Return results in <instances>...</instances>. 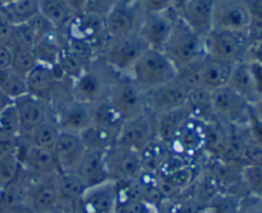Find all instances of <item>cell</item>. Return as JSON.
Here are the masks:
<instances>
[{
	"instance_id": "cell-1",
	"label": "cell",
	"mask_w": 262,
	"mask_h": 213,
	"mask_svg": "<svg viewBox=\"0 0 262 213\" xmlns=\"http://www.w3.org/2000/svg\"><path fill=\"white\" fill-rule=\"evenodd\" d=\"M119 76L101 58H97L81 76L69 83V92L74 100L92 106L109 99L113 84Z\"/></svg>"
},
{
	"instance_id": "cell-2",
	"label": "cell",
	"mask_w": 262,
	"mask_h": 213,
	"mask_svg": "<svg viewBox=\"0 0 262 213\" xmlns=\"http://www.w3.org/2000/svg\"><path fill=\"white\" fill-rule=\"evenodd\" d=\"M125 76L129 77L142 91L147 92L173 81L176 66L159 49H146Z\"/></svg>"
},
{
	"instance_id": "cell-3",
	"label": "cell",
	"mask_w": 262,
	"mask_h": 213,
	"mask_svg": "<svg viewBox=\"0 0 262 213\" xmlns=\"http://www.w3.org/2000/svg\"><path fill=\"white\" fill-rule=\"evenodd\" d=\"M161 51L178 70L205 55L204 38L194 33L178 15Z\"/></svg>"
},
{
	"instance_id": "cell-4",
	"label": "cell",
	"mask_w": 262,
	"mask_h": 213,
	"mask_svg": "<svg viewBox=\"0 0 262 213\" xmlns=\"http://www.w3.org/2000/svg\"><path fill=\"white\" fill-rule=\"evenodd\" d=\"M146 49H148V46L138 33L122 37H109L99 58L118 74L125 76Z\"/></svg>"
},
{
	"instance_id": "cell-5",
	"label": "cell",
	"mask_w": 262,
	"mask_h": 213,
	"mask_svg": "<svg viewBox=\"0 0 262 213\" xmlns=\"http://www.w3.org/2000/svg\"><path fill=\"white\" fill-rule=\"evenodd\" d=\"M247 32L211 30L204 37L205 55L229 64L246 60L248 48Z\"/></svg>"
},
{
	"instance_id": "cell-6",
	"label": "cell",
	"mask_w": 262,
	"mask_h": 213,
	"mask_svg": "<svg viewBox=\"0 0 262 213\" xmlns=\"http://www.w3.org/2000/svg\"><path fill=\"white\" fill-rule=\"evenodd\" d=\"M214 120L234 127H247L251 122V105L242 96L224 86L211 92Z\"/></svg>"
},
{
	"instance_id": "cell-7",
	"label": "cell",
	"mask_w": 262,
	"mask_h": 213,
	"mask_svg": "<svg viewBox=\"0 0 262 213\" xmlns=\"http://www.w3.org/2000/svg\"><path fill=\"white\" fill-rule=\"evenodd\" d=\"M156 139V115L147 110L132 119L125 120L118 135L117 145L142 153Z\"/></svg>"
},
{
	"instance_id": "cell-8",
	"label": "cell",
	"mask_w": 262,
	"mask_h": 213,
	"mask_svg": "<svg viewBox=\"0 0 262 213\" xmlns=\"http://www.w3.org/2000/svg\"><path fill=\"white\" fill-rule=\"evenodd\" d=\"M109 101L128 120L147 111L146 92L142 91L128 76H119L112 87Z\"/></svg>"
},
{
	"instance_id": "cell-9",
	"label": "cell",
	"mask_w": 262,
	"mask_h": 213,
	"mask_svg": "<svg viewBox=\"0 0 262 213\" xmlns=\"http://www.w3.org/2000/svg\"><path fill=\"white\" fill-rule=\"evenodd\" d=\"M145 13L141 0H119L104 19L107 37L137 33Z\"/></svg>"
},
{
	"instance_id": "cell-10",
	"label": "cell",
	"mask_w": 262,
	"mask_h": 213,
	"mask_svg": "<svg viewBox=\"0 0 262 213\" xmlns=\"http://www.w3.org/2000/svg\"><path fill=\"white\" fill-rule=\"evenodd\" d=\"M107 173L110 180L115 183H127L137 180L143 173L141 153L124 146L115 145L105 152Z\"/></svg>"
},
{
	"instance_id": "cell-11",
	"label": "cell",
	"mask_w": 262,
	"mask_h": 213,
	"mask_svg": "<svg viewBox=\"0 0 262 213\" xmlns=\"http://www.w3.org/2000/svg\"><path fill=\"white\" fill-rule=\"evenodd\" d=\"M68 83L58 64L50 66L38 63L26 77L27 93L50 104L58 96L60 89Z\"/></svg>"
},
{
	"instance_id": "cell-12",
	"label": "cell",
	"mask_w": 262,
	"mask_h": 213,
	"mask_svg": "<svg viewBox=\"0 0 262 213\" xmlns=\"http://www.w3.org/2000/svg\"><path fill=\"white\" fill-rule=\"evenodd\" d=\"M205 143L206 124L188 116L177 133L173 142L169 145V150L173 155L191 163L194 156L205 152Z\"/></svg>"
},
{
	"instance_id": "cell-13",
	"label": "cell",
	"mask_w": 262,
	"mask_h": 213,
	"mask_svg": "<svg viewBox=\"0 0 262 213\" xmlns=\"http://www.w3.org/2000/svg\"><path fill=\"white\" fill-rule=\"evenodd\" d=\"M250 20L246 0H212V30L247 32Z\"/></svg>"
},
{
	"instance_id": "cell-14",
	"label": "cell",
	"mask_w": 262,
	"mask_h": 213,
	"mask_svg": "<svg viewBox=\"0 0 262 213\" xmlns=\"http://www.w3.org/2000/svg\"><path fill=\"white\" fill-rule=\"evenodd\" d=\"M189 89L177 78L146 92V106L152 114H165L183 109Z\"/></svg>"
},
{
	"instance_id": "cell-15",
	"label": "cell",
	"mask_w": 262,
	"mask_h": 213,
	"mask_svg": "<svg viewBox=\"0 0 262 213\" xmlns=\"http://www.w3.org/2000/svg\"><path fill=\"white\" fill-rule=\"evenodd\" d=\"M28 183L27 202L36 213H56L59 211V191L56 175L36 179L22 170Z\"/></svg>"
},
{
	"instance_id": "cell-16",
	"label": "cell",
	"mask_w": 262,
	"mask_h": 213,
	"mask_svg": "<svg viewBox=\"0 0 262 213\" xmlns=\"http://www.w3.org/2000/svg\"><path fill=\"white\" fill-rule=\"evenodd\" d=\"M17 156L20 169L32 178H51L59 174L53 151L31 147L20 139Z\"/></svg>"
},
{
	"instance_id": "cell-17",
	"label": "cell",
	"mask_w": 262,
	"mask_h": 213,
	"mask_svg": "<svg viewBox=\"0 0 262 213\" xmlns=\"http://www.w3.org/2000/svg\"><path fill=\"white\" fill-rule=\"evenodd\" d=\"M19 120L20 135H26L28 132L42 124L46 120L54 119V110L50 102L37 99L30 93L18 97L13 101Z\"/></svg>"
},
{
	"instance_id": "cell-18",
	"label": "cell",
	"mask_w": 262,
	"mask_h": 213,
	"mask_svg": "<svg viewBox=\"0 0 262 213\" xmlns=\"http://www.w3.org/2000/svg\"><path fill=\"white\" fill-rule=\"evenodd\" d=\"M63 35L79 38V40L91 43L94 48H96L99 54L101 53L105 42L109 38L106 35V30H105L104 18L96 17V15L89 14V13H81V14L74 15Z\"/></svg>"
},
{
	"instance_id": "cell-19",
	"label": "cell",
	"mask_w": 262,
	"mask_h": 213,
	"mask_svg": "<svg viewBox=\"0 0 262 213\" xmlns=\"http://www.w3.org/2000/svg\"><path fill=\"white\" fill-rule=\"evenodd\" d=\"M177 17L178 14L176 10L165 13H145L137 33L148 48L161 50L168 40Z\"/></svg>"
},
{
	"instance_id": "cell-20",
	"label": "cell",
	"mask_w": 262,
	"mask_h": 213,
	"mask_svg": "<svg viewBox=\"0 0 262 213\" xmlns=\"http://www.w3.org/2000/svg\"><path fill=\"white\" fill-rule=\"evenodd\" d=\"M86 152L81 135L61 132L53 148L59 173H74Z\"/></svg>"
},
{
	"instance_id": "cell-21",
	"label": "cell",
	"mask_w": 262,
	"mask_h": 213,
	"mask_svg": "<svg viewBox=\"0 0 262 213\" xmlns=\"http://www.w3.org/2000/svg\"><path fill=\"white\" fill-rule=\"evenodd\" d=\"M178 15L194 33L204 38L212 30V0H187Z\"/></svg>"
},
{
	"instance_id": "cell-22",
	"label": "cell",
	"mask_w": 262,
	"mask_h": 213,
	"mask_svg": "<svg viewBox=\"0 0 262 213\" xmlns=\"http://www.w3.org/2000/svg\"><path fill=\"white\" fill-rule=\"evenodd\" d=\"M74 174L78 176L87 189L110 181L106 162H105V152L86 150Z\"/></svg>"
},
{
	"instance_id": "cell-23",
	"label": "cell",
	"mask_w": 262,
	"mask_h": 213,
	"mask_svg": "<svg viewBox=\"0 0 262 213\" xmlns=\"http://www.w3.org/2000/svg\"><path fill=\"white\" fill-rule=\"evenodd\" d=\"M233 64L204 55L200 63V88L212 92L227 86Z\"/></svg>"
},
{
	"instance_id": "cell-24",
	"label": "cell",
	"mask_w": 262,
	"mask_h": 213,
	"mask_svg": "<svg viewBox=\"0 0 262 213\" xmlns=\"http://www.w3.org/2000/svg\"><path fill=\"white\" fill-rule=\"evenodd\" d=\"M56 184L59 191V211L72 213L87 188L74 173H59L56 175Z\"/></svg>"
},
{
	"instance_id": "cell-25",
	"label": "cell",
	"mask_w": 262,
	"mask_h": 213,
	"mask_svg": "<svg viewBox=\"0 0 262 213\" xmlns=\"http://www.w3.org/2000/svg\"><path fill=\"white\" fill-rule=\"evenodd\" d=\"M227 86L237 92L239 96H242L250 105H252L258 99L248 60H242L233 64Z\"/></svg>"
},
{
	"instance_id": "cell-26",
	"label": "cell",
	"mask_w": 262,
	"mask_h": 213,
	"mask_svg": "<svg viewBox=\"0 0 262 213\" xmlns=\"http://www.w3.org/2000/svg\"><path fill=\"white\" fill-rule=\"evenodd\" d=\"M61 51H63V35L58 31H51L38 37L33 46V53L38 63L50 66L59 63Z\"/></svg>"
},
{
	"instance_id": "cell-27",
	"label": "cell",
	"mask_w": 262,
	"mask_h": 213,
	"mask_svg": "<svg viewBox=\"0 0 262 213\" xmlns=\"http://www.w3.org/2000/svg\"><path fill=\"white\" fill-rule=\"evenodd\" d=\"M184 111L189 117L202 123H210L214 120L211 104V92L204 88L191 89L187 97Z\"/></svg>"
},
{
	"instance_id": "cell-28",
	"label": "cell",
	"mask_w": 262,
	"mask_h": 213,
	"mask_svg": "<svg viewBox=\"0 0 262 213\" xmlns=\"http://www.w3.org/2000/svg\"><path fill=\"white\" fill-rule=\"evenodd\" d=\"M59 134H60V129H59V125L56 124L55 119H49L42 124L33 128L26 135H22L20 139L31 147L53 151Z\"/></svg>"
},
{
	"instance_id": "cell-29",
	"label": "cell",
	"mask_w": 262,
	"mask_h": 213,
	"mask_svg": "<svg viewBox=\"0 0 262 213\" xmlns=\"http://www.w3.org/2000/svg\"><path fill=\"white\" fill-rule=\"evenodd\" d=\"M40 15H42L58 32L63 33L74 14L64 0H38Z\"/></svg>"
},
{
	"instance_id": "cell-30",
	"label": "cell",
	"mask_w": 262,
	"mask_h": 213,
	"mask_svg": "<svg viewBox=\"0 0 262 213\" xmlns=\"http://www.w3.org/2000/svg\"><path fill=\"white\" fill-rule=\"evenodd\" d=\"M124 122L125 120L113 106L109 99L96 105H92V125H96L101 129L109 130V132L119 135Z\"/></svg>"
},
{
	"instance_id": "cell-31",
	"label": "cell",
	"mask_w": 262,
	"mask_h": 213,
	"mask_svg": "<svg viewBox=\"0 0 262 213\" xmlns=\"http://www.w3.org/2000/svg\"><path fill=\"white\" fill-rule=\"evenodd\" d=\"M7 19L12 25L27 23L40 14V2L38 0H10L0 5Z\"/></svg>"
},
{
	"instance_id": "cell-32",
	"label": "cell",
	"mask_w": 262,
	"mask_h": 213,
	"mask_svg": "<svg viewBox=\"0 0 262 213\" xmlns=\"http://www.w3.org/2000/svg\"><path fill=\"white\" fill-rule=\"evenodd\" d=\"M188 117L184 109L156 115V135L158 139L165 145H170L177 133Z\"/></svg>"
},
{
	"instance_id": "cell-33",
	"label": "cell",
	"mask_w": 262,
	"mask_h": 213,
	"mask_svg": "<svg viewBox=\"0 0 262 213\" xmlns=\"http://www.w3.org/2000/svg\"><path fill=\"white\" fill-rule=\"evenodd\" d=\"M82 140L84 143L86 150H95L106 152L107 150L117 145L118 135L109 130L101 129L96 125H91L89 129L84 130L81 134Z\"/></svg>"
},
{
	"instance_id": "cell-34",
	"label": "cell",
	"mask_w": 262,
	"mask_h": 213,
	"mask_svg": "<svg viewBox=\"0 0 262 213\" xmlns=\"http://www.w3.org/2000/svg\"><path fill=\"white\" fill-rule=\"evenodd\" d=\"M0 91L4 92L9 99L14 101L15 99L27 93L26 77L13 70L10 66L7 69H2L0 70Z\"/></svg>"
},
{
	"instance_id": "cell-35",
	"label": "cell",
	"mask_w": 262,
	"mask_h": 213,
	"mask_svg": "<svg viewBox=\"0 0 262 213\" xmlns=\"http://www.w3.org/2000/svg\"><path fill=\"white\" fill-rule=\"evenodd\" d=\"M36 43V35L30 23H20V25L12 26V33H10L9 48L10 50L14 49H26V50H33Z\"/></svg>"
},
{
	"instance_id": "cell-36",
	"label": "cell",
	"mask_w": 262,
	"mask_h": 213,
	"mask_svg": "<svg viewBox=\"0 0 262 213\" xmlns=\"http://www.w3.org/2000/svg\"><path fill=\"white\" fill-rule=\"evenodd\" d=\"M38 64L33 50H26V49H14L12 50V63L10 68L17 73L27 77V74Z\"/></svg>"
},
{
	"instance_id": "cell-37",
	"label": "cell",
	"mask_w": 262,
	"mask_h": 213,
	"mask_svg": "<svg viewBox=\"0 0 262 213\" xmlns=\"http://www.w3.org/2000/svg\"><path fill=\"white\" fill-rule=\"evenodd\" d=\"M242 181L251 196L262 198V166H242Z\"/></svg>"
},
{
	"instance_id": "cell-38",
	"label": "cell",
	"mask_w": 262,
	"mask_h": 213,
	"mask_svg": "<svg viewBox=\"0 0 262 213\" xmlns=\"http://www.w3.org/2000/svg\"><path fill=\"white\" fill-rule=\"evenodd\" d=\"M20 173V163L18 156L2 158L0 160V191L12 183Z\"/></svg>"
},
{
	"instance_id": "cell-39",
	"label": "cell",
	"mask_w": 262,
	"mask_h": 213,
	"mask_svg": "<svg viewBox=\"0 0 262 213\" xmlns=\"http://www.w3.org/2000/svg\"><path fill=\"white\" fill-rule=\"evenodd\" d=\"M0 132L7 133L12 135H20L19 129V120H18L17 110L14 105L8 106L4 111L0 114Z\"/></svg>"
},
{
	"instance_id": "cell-40",
	"label": "cell",
	"mask_w": 262,
	"mask_h": 213,
	"mask_svg": "<svg viewBox=\"0 0 262 213\" xmlns=\"http://www.w3.org/2000/svg\"><path fill=\"white\" fill-rule=\"evenodd\" d=\"M118 2L119 0H86L83 13H89L105 19V17L112 12Z\"/></svg>"
},
{
	"instance_id": "cell-41",
	"label": "cell",
	"mask_w": 262,
	"mask_h": 213,
	"mask_svg": "<svg viewBox=\"0 0 262 213\" xmlns=\"http://www.w3.org/2000/svg\"><path fill=\"white\" fill-rule=\"evenodd\" d=\"M19 143L20 138L18 135H12L0 132V160L17 155Z\"/></svg>"
},
{
	"instance_id": "cell-42",
	"label": "cell",
	"mask_w": 262,
	"mask_h": 213,
	"mask_svg": "<svg viewBox=\"0 0 262 213\" xmlns=\"http://www.w3.org/2000/svg\"><path fill=\"white\" fill-rule=\"evenodd\" d=\"M146 13H165L173 9V0H141Z\"/></svg>"
},
{
	"instance_id": "cell-43",
	"label": "cell",
	"mask_w": 262,
	"mask_h": 213,
	"mask_svg": "<svg viewBox=\"0 0 262 213\" xmlns=\"http://www.w3.org/2000/svg\"><path fill=\"white\" fill-rule=\"evenodd\" d=\"M238 213H262V198L250 196L241 199Z\"/></svg>"
},
{
	"instance_id": "cell-44",
	"label": "cell",
	"mask_w": 262,
	"mask_h": 213,
	"mask_svg": "<svg viewBox=\"0 0 262 213\" xmlns=\"http://www.w3.org/2000/svg\"><path fill=\"white\" fill-rule=\"evenodd\" d=\"M247 37L250 42L262 41V19L251 17L250 25L247 28Z\"/></svg>"
},
{
	"instance_id": "cell-45",
	"label": "cell",
	"mask_w": 262,
	"mask_h": 213,
	"mask_svg": "<svg viewBox=\"0 0 262 213\" xmlns=\"http://www.w3.org/2000/svg\"><path fill=\"white\" fill-rule=\"evenodd\" d=\"M246 60L262 64V41H253V42L248 43Z\"/></svg>"
},
{
	"instance_id": "cell-46",
	"label": "cell",
	"mask_w": 262,
	"mask_h": 213,
	"mask_svg": "<svg viewBox=\"0 0 262 213\" xmlns=\"http://www.w3.org/2000/svg\"><path fill=\"white\" fill-rule=\"evenodd\" d=\"M248 64H250L251 73H252L253 82H255L256 91H257V96H262V64L256 63V61L248 60Z\"/></svg>"
},
{
	"instance_id": "cell-47",
	"label": "cell",
	"mask_w": 262,
	"mask_h": 213,
	"mask_svg": "<svg viewBox=\"0 0 262 213\" xmlns=\"http://www.w3.org/2000/svg\"><path fill=\"white\" fill-rule=\"evenodd\" d=\"M12 63V50L9 46H0V70L7 69Z\"/></svg>"
},
{
	"instance_id": "cell-48",
	"label": "cell",
	"mask_w": 262,
	"mask_h": 213,
	"mask_svg": "<svg viewBox=\"0 0 262 213\" xmlns=\"http://www.w3.org/2000/svg\"><path fill=\"white\" fill-rule=\"evenodd\" d=\"M251 117L262 125V96L251 105Z\"/></svg>"
},
{
	"instance_id": "cell-49",
	"label": "cell",
	"mask_w": 262,
	"mask_h": 213,
	"mask_svg": "<svg viewBox=\"0 0 262 213\" xmlns=\"http://www.w3.org/2000/svg\"><path fill=\"white\" fill-rule=\"evenodd\" d=\"M251 17L262 19V0H246Z\"/></svg>"
},
{
	"instance_id": "cell-50",
	"label": "cell",
	"mask_w": 262,
	"mask_h": 213,
	"mask_svg": "<svg viewBox=\"0 0 262 213\" xmlns=\"http://www.w3.org/2000/svg\"><path fill=\"white\" fill-rule=\"evenodd\" d=\"M69 9L72 10L74 15L81 14L84 12V5H86V0H64Z\"/></svg>"
},
{
	"instance_id": "cell-51",
	"label": "cell",
	"mask_w": 262,
	"mask_h": 213,
	"mask_svg": "<svg viewBox=\"0 0 262 213\" xmlns=\"http://www.w3.org/2000/svg\"><path fill=\"white\" fill-rule=\"evenodd\" d=\"M12 104H13V100L9 99L4 92L0 91V114H2V112Z\"/></svg>"
},
{
	"instance_id": "cell-52",
	"label": "cell",
	"mask_w": 262,
	"mask_h": 213,
	"mask_svg": "<svg viewBox=\"0 0 262 213\" xmlns=\"http://www.w3.org/2000/svg\"><path fill=\"white\" fill-rule=\"evenodd\" d=\"M5 213H36V212L31 208L30 204L25 203V204H20V206L15 207V208L10 209V211H8Z\"/></svg>"
},
{
	"instance_id": "cell-53",
	"label": "cell",
	"mask_w": 262,
	"mask_h": 213,
	"mask_svg": "<svg viewBox=\"0 0 262 213\" xmlns=\"http://www.w3.org/2000/svg\"><path fill=\"white\" fill-rule=\"evenodd\" d=\"M187 0H173V9L176 10L177 14H178L179 9H181L182 7L184 5V3H186Z\"/></svg>"
},
{
	"instance_id": "cell-54",
	"label": "cell",
	"mask_w": 262,
	"mask_h": 213,
	"mask_svg": "<svg viewBox=\"0 0 262 213\" xmlns=\"http://www.w3.org/2000/svg\"><path fill=\"white\" fill-rule=\"evenodd\" d=\"M154 213H170V212H169V211H168V209H165V207L160 206V207H159V208H158V209H156V211H155V212H154Z\"/></svg>"
},
{
	"instance_id": "cell-55",
	"label": "cell",
	"mask_w": 262,
	"mask_h": 213,
	"mask_svg": "<svg viewBox=\"0 0 262 213\" xmlns=\"http://www.w3.org/2000/svg\"><path fill=\"white\" fill-rule=\"evenodd\" d=\"M199 213H212L211 211H210L209 208H207V207H204V208L201 209V211H200Z\"/></svg>"
},
{
	"instance_id": "cell-56",
	"label": "cell",
	"mask_w": 262,
	"mask_h": 213,
	"mask_svg": "<svg viewBox=\"0 0 262 213\" xmlns=\"http://www.w3.org/2000/svg\"><path fill=\"white\" fill-rule=\"evenodd\" d=\"M56 213H61V212H56Z\"/></svg>"
}]
</instances>
